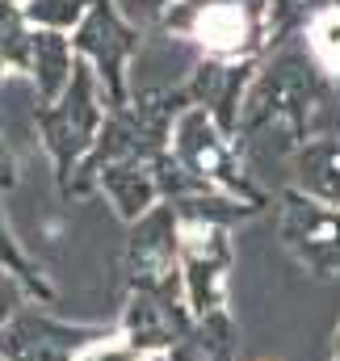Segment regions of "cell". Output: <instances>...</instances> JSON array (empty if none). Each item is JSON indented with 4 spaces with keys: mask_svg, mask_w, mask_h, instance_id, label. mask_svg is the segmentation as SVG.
<instances>
[{
    "mask_svg": "<svg viewBox=\"0 0 340 361\" xmlns=\"http://www.w3.org/2000/svg\"><path fill=\"white\" fill-rule=\"evenodd\" d=\"M244 13L236 4H210L202 17H198V38L214 51H231L244 42Z\"/></svg>",
    "mask_w": 340,
    "mask_h": 361,
    "instance_id": "6da1fadb",
    "label": "cell"
},
{
    "mask_svg": "<svg viewBox=\"0 0 340 361\" xmlns=\"http://www.w3.org/2000/svg\"><path fill=\"white\" fill-rule=\"evenodd\" d=\"M311 47H315V55H320L332 72H340V8L336 13H324V17L315 21Z\"/></svg>",
    "mask_w": 340,
    "mask_h": 361,
    "instance_id": "7a4b0ae2",
    "label": "cell"
},
{
    "mask_svg": "<svg viewBox=\"0 0 340 361\" xmlns=\"http://www.w3.org/2000/svg\"><path fill=\"white\" fill-rule=\"evenodd\" d=\"M76 361H147V353H139L135 345H126V336H114V341L88 345Z\"/></svg>",
    "mask_w": 340,
    "mask_h": 361,
    "instance_id": "3957f363",
    "label": "cell"
}]
</instances>
